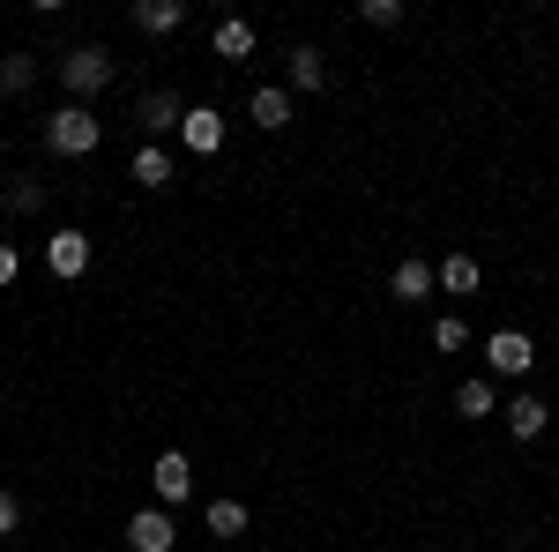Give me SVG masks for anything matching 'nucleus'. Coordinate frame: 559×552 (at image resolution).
I'll return each mask as SVG.
<instances>
[{
    "mask_svg": "<svg viewBox=\"0 0 559 552\" xmlns=\"http://www.w3.org/2000/svg\"><path fill=\"white\" fill-rule=\"evenodd\" d=\"M97 120H90V105H68V113H52V120H45V150H52V157H90V150H97Z\"/></svg>",
    "mask_w": 559,
    "mask_h": 552,
    "instance_id": "obj_1",
    "label": "nucleus"
},
{
    "mask_svg": "<svg viewBox=\"0 0 559 552\" xmlns=\"http://www.w3.org/2000/svg\"><path fill=\"white\" fill-rule=\"evenodd\" d=\"M60 83L75 90V97L105 90V83H112V52H105V45H75V52L60 60Z\"/></svg>",
    "mask_w": 559,
    "mask_h": 552,
    "instance_id": "obj_2",
    "label": "nucleus"
},
{
    "mask_svg": "<svg viewBox=\"0 0 559 552\" xmlns=\"http://www.w3.org/2000/svg\"><path fill=\"white\" fill-rule=\"evenodd\" d=\"M485 359H492V374H508V381L537 366V351H530V337H522V329H492V337H485Z\"/></svg>",
    "mask_w": 559,
    "mask_h": 552,
    "instance_id": "obj_3",
    "label": "nucleus"
},
{
    "mask_svg": "<svg viewBox=\"0 0 559 552\" xmlns=\"http://www.w3.org/2000/svg\"><path fill=\"white\" fill-rule=\"evenodd\" d=\"M179 142H187L194 157H216V150H224V120H216L210 105H187V120H179Z\"/></svg>",
    "mask_w": 559,
    "mask_h": 552,
    "instance_id": "obj_4",
    "label": "nucleus"
},
{
    "mask_svg": "<svg viewBox=\"0 0 559 552\" xmlns=\"http://www.w3.org/2000/svg\"><path fill=\"white\" fill-rule=\"evenodd\" d=\"M45 261H52V277H68V284H75V277L90 269V239H83V232H52Z\"/></svg>",
    "mask_w": 559,
    "mask_h": 552,
    "instance_id": "obj_5",
    "label": "nucleus"
},
{
    "mask_svg": "<svg viewBox=\"0 0 559 552\" xmlns=\"http://www.w3.org/2000/svg\"><path fill=\"white\" fill-rule=\"evenodd\" d=\"M128 545L134 552H173V515H157V508L134 515V522H128Z\"/></svg>",
    "mask_w": 559,
    "mask_h": 552,
    "instance_id": "obj_6",
    "label": "nucleus"
},
{
    "mask_svg": "<svg viewBox=\"0 0 559 552\" xmlns=\"http://www.w3.org/2000/svg\"><path fill=\"white\" fill-rule=\"evenodd\" d=\"M432 284H440V277H432V261H395V277H388V292L395 298H432Z\"/></svg>",
    "mask_w": 559,
    "mask_h": 552,
    "instance_id": "obj_7",
    "label": "nucleus"
},
{
    "mask_svg": "<svg viewBox=\"0 0 559 552\" xmlns=\"http://www.w3.org/2000/svg\"><path fill=\"white\" fill-rule=\"evenodd\" d=\"M179 23H187L179 0H142V8H134V31H150V38H173Z\"/></svg>",
    "mask_w": 559,
    "mask_h": 552,
    "instance_id": "obj_8",
    "label": "nucleus"
},
{
    "mask_svg": "<svg viewBox=\"0 0 559 552\" xmlns=\"http://www.w3.org/2000/svg\"><path fill=\"white\" fill-rule=\"evenodd\" d=\"M150 485H157V501H187V493H194L187 456H157V478H150Z\"/></svg>",
    "mask_w": 559,
    "mask_h": 552,
    "instance_id": "obj_9",
    "label": "nucleus"
},
{
    "mask_svg": "<svg viewBox=\"0 0 559 552\" xmlns=\"http://www.w3.org/2000/svg\"><path fill=\"white\" fill-rule=\"evenodd\" d=\"M500 419H508V433H515V441H537V433H545V419H552V411H545V403H537V396H515V403H508V411H500Z\"/></svg>",
    "mask_w": 559,
    "mask_h": 552,
    "instance_id": "obj_10",
    "label": "nucleus"
},
{
    "mask_svg": "<svg viewBox=\"0 0 559 552\" xmlns=\"http://www.w3.org/2000/svg\"><path fill=\"white\" fill-rule=\"evenodd\" d=\"M179 120H187V105H179L173 90H150V97H142V128L157 134V128H179Z\"/></svg>",
    "mask_w": 559,
    "mask_h": 552,
    "instance_id": "obj_11",
    "label": "nucleus"
},
{
    "mask_svg": "<svg viewBox=\"0 0 559 552\" xmlns=\"http://www.w3.org/2000/svg\"><path fill=\"white\" fill-rule=\"evenodd\" d=\"M134 179H142V187H165V179H173V157H165L157 142H142V150H134Z\"/></svg>",
    "mask_w": 559,
    "mask_h": 552,
    "instance_id": "obj_12",
    "label": "nucleus"
},
{
    "mask_svg": "<svg viewBox=\"0 0 559 552\" xmlns=\"http://www.w3.org/2000/svg\"><path fill=\"white\" fill-rule=\"evenodd\" d=\"M254 120L261 128H292V97L284 90H254Z\"/></svg>",
    "mask_w": 559,
    "mask_h": 552,
    "instance_id": "obj_13",
    "label": "nucleus"
},
{
    "mask_svg": "<svg viewBox=\"0 0 559 552\" xmlns=\"http://www.w3.org/2000/svg\"><path fill=\"white\" fill-rule=\"evenodd\" d=\"M455 411L463 419H492V381H463L455 388Z\"/></svg>",
    "mask_w": 559,
    "mask_h": 552,
    "instance_id": "obj_14",
    "label": "nucleus"
},
{
    "mask_svg": "<svg viewBox=\"0 0 559 552\" xmlns=\"http://www.w3.org/2000/svg\"><path fill=\"white\" fill-rule=\"evenodd\" d=\"M321 75H329V68H321V52L299 45V52H292V90H321Z\"/></svg>",
    "mask_w": 559,
    "mask_h": 552,
    "instance_id": "obj_15",
    "label": "nucleus"
},
{
    "mask_svg": "<svg viewBox=\"0 0 559 552\" xmlns=\"http://www.w3.org/2000/svg\"><path fill=\"white\" fill-rule=\"evenodd\" d=\"M216 52H224V60H247V52H254V31H247V23H216Z\"/></svg>",
    "mask_w": 559,
    "mask_h": 552,
    "instance_id": "obj_16",
    "label": "nucleus"
},
{
    "mask_svg": "<svg viewBox=\"0 0 559 552\" xmlns=\"http://www.w3.org/2000/svg\"><path fill=\"white\" fill-rule=\"evenodd\" d=\"M440 284H448V292H477V261L471 255H448V261H440Z\"/></svg>",
    "mask_w": 559,
    "mask_h": 552,
    "instance_id": "obj_17",
    "label": "nucleus"
},
{
    "mask_svg": "<svg viewBox=\"0 0 559 552\" xmlns=\"http://www.w3.org/2000/svg\"><path fill=\"white\" fill-rule=\"evenodd\" d=\"M31 83H38V68H31L23 52H8V60H0V90L15 97V90H31Z\"/></svg>",
    "mask_w": 559,
    "mask_h": 552,
    "instance_id": "obj_18",
    "label": "nucleus"
},
{
    "mask_svg": "<svg viewBox=\"0 0 559 552\" xmlns=\"http://www.w3.org/2000/svg\"><path fill=\"white\" fill-rule=\"evenodd\" d=\"M463 343H471V321H455V314L432 321V351H463Z\"/></svg>",
    "mask_w": 559,
    "mask_h": 552,
    "instance_id": "obj_19",
    "label": "nucleus"
},
{
    "mask_svg": "<svg viewBox=\"0 0 559 552\" xmlns=\"http://www.w3.org/2000/svg\"><path fill=\"white\" fill-rule=\"evenodd\" d=\"M210 530H216V538H239V530H247V508H239V501H216V508H210Z\"/></svg>",
    "mask_w": 559,
    "mask_h": 552,
    "instance_id": "obj_20",
    "label": "nucleus"
},
{
    "mask_svg": "<svg viewBox=\"0 0 559 552\" xmlns=\"http://www.w3.org/2000/svg\"><path fill=\"white\" fill-rule=\"evenodd\" d=\"M358 23H373V31L403 23V0H366V8H358Z\"/></svg>",
    "mask_w": 559,
    "mask_h": 552,
    "instance_id": "obj_21",
    "label": "nucleus"
},
{
    "mask_svg": "<svg viewBox=\"0 0 559 552\" xmlns=\"http://www.w3.org/2000/svg\"><path fill=\"white\" fill-rule=\"evenodd\" d=\"M38 202H45V187H31V179H15V187H8V210H15V216H31Z\"/></svg>",
    "mask_w": 559,
    "mask_h": 552,
    "instance_id": "obj_22",
    "label": "nucleus"
},
{
    "mask_svg": "<svg viewBox=\"0 0 559 552\" xmlns=\"http://www.w3.org/2000/svg\"><path fill=\"white\" fill-rule=\"evenodd\" d=\"M15 522H23V508H15V493H0V538H15Z\"/></svg>",
    "mask_w": 559,
    "mask_h": 552,
    "instance_id": "obj_23",
    "label": "nucleus"
},
{
    "mask_svg": "<svg viewBox=\"0 0 559 552\" xmlns=\"http://www.w3.org/2000/svg\"><path fill=\"white\" fill-rule=\"evenodd\" d=\"M8 277H15V247H0V284H8Z\"/></svg>",
    "mask_w": 559,
    "mask_h": 552,
    "instance_id": "obj_24",
    "label": "nucleus"
}]
</instances>
